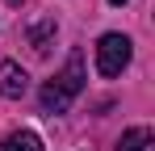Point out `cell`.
Here are the masks:
<instances>
[{
	"instance_id": "1",
	"label": "cell",
	"mask_w": 155,
	"mask_h": 151,
	"mask_svg": "<svg viewBox=\"0 0 155 151\" xmlns=\"http://www.w3.org/2000/svg\"><path fill=\"white\" fill-rule=\"evenodd\" d=\"M80 92H84V55L71 50V55H67V67L42 88V109H46V113H63Z\"/></svg>"
},
{
	"instance_id": "2",
	"label": "cell",
	"mask_w": 155,
	"mask_h": 151,
	"mask_svg": "<svg viewBox=\"0 0 155 151\" xmlns=\"http://www.w3.org/2000/svg\"><path fill=\"white\" fill-rule=\"evenodd\" d=\"M130 55H134V42L126 34H105L97 42V72L101 76H122L130 67Z\"/></svg>"
},
{
	"instance_id": "3",
	"label": "cell",
	"mask_w": 155,
	"mask_h": 151,
	"mask_svg": "<svg viewBox=\"0 0 155 151\" xmlns=\"http://www.w3.org/2000/svg\"><path fill=\"white\" fill-rule=\"evenodd\" d=\"M25 88H29L25 67H21L17 59H4V63H0V97L17 101V97H25Z\"/></svg>"
},
{
	"instance_id": "4",
	"label": "cell",
	"mask_w": 155,
	"mask_h": 151,
	"mask_svg": "<svg viewBox=\"0 0 155 151\" xmlns=\"http://www.w3.org/2000/svg\"><path fill=\"white\" fill-rule=\"evenodd\" d=\"M0 151H46V147H42V139L34 130H17V134L0 139Z\"/></svg>"
},
{
	"instance_id": "5",
	"label": "cell",
	"mask_w": 155,
	"mask_h": 151,
	"mask_svg": "<svg viewBox=\"0 0 155 151\" xmlns=\"http://www.w3.org/2000/svg\"><path fill=\"white\" fill-rule=\"evenodd\" d=\"M117 151H151V130L147 126H130L117 139Z\"/></svg>"
},
{
	"instance_id": "6",
	"label": "cell",
	"mask_w": 155,
	"mask_h": 151,
	"mask_svg": "<svg viewBox=\"0 0 155 151\" xmlns=\"http://www.w3.org/2000/svg\"><path fill=\"white\" fill-rule=\"evenodd\" d=\"M51 38H54V21H38L34 29H29V46L38 50V55L51 50Z\"/></svg>"
},
{
	"instance_id": "7",
	"label": "cell",
	"mask_w": 155,
	"mask_h": 151,
	"mask_svg": "<svg viewBox=\"0 0 155 151\" xmlns=\"http://www.w3.org/2000/svg\"><path fill=\"white\" fill-rule=\"evenodd\" d=\"M109 4H117V8H122V4H126V0H109Z\"/></svg>"
}]
</instances>
